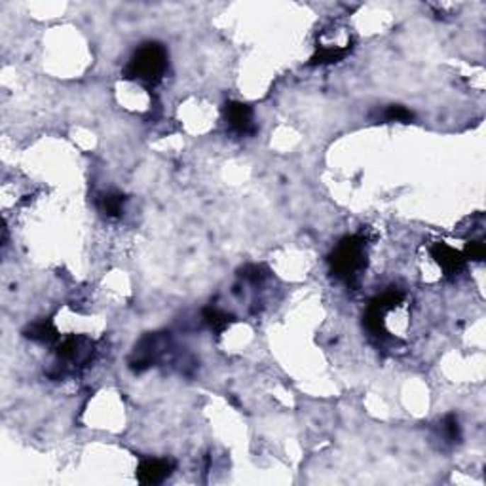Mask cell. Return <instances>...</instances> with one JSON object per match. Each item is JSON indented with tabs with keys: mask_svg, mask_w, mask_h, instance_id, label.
<instances>
[{
	"mask_svg": "<svg viewBox=\"0 0 486 486\" xmlns=\"http://www.w3.org/2000/svg\"><path fill=\"white\" fill-rule=\"evenodd\" d=\"M331 272L334 278L348 285H356L357 278L367 266V239L361 236H348L340 239L329 256Z\"/></svg>",
	"mask_w": 486,
	"mask_h": 486,
	"instance_id": "6da1fadb",
	"label": "cell"
},
{
	"mask_svg": "<svg viewBox=\"0 0 486 486\" xmlns=\"http://www.w3.org/2000/svg\"><path fill=\"white\" fill-rule=\"evenodd\" d=\"M167 71V50L160 42H147L131 55L125 67V77L156 86Z\"/></svg>",
	"mask_w": 486,
	"mask_h": 486,
	"instance_id": "7a4b0ae2",
	"label": "cell"
},
{
	"mask_svg": "<svg viewBox=\"0 0 486 486\" xmlns=\"http://www.w3.org/2000/svg\"><path fill=\"white\" fill-rule=\"evenodd\" d=\"M403 293L397 289H390L382 293L380 297L373 298L367 306V312H365V317H363V323L367 327L368 331L376 334V337H384L385 334V314L390 310L397 308L399 304L403 303Z\"/></svg>",
	"mask_w": 486,
	"mask_h": 486,
	"instance_id": "3957f363",
	"label": "cell"
},
{
	"mask_svg": "<svg viewBox=\"0 0 486 486\" xmlns=\"http://www.w3.org/2000/svg\"><path fill=\"white\" fill-rule=\"evenodd\" d=\"M175 471V462L167 458H145L137 465V480L141 485H160Z\"/></svg>",
	"mask_w": 486,
	"mask_h": 486,
	"instance_id": "277c9868",
	"label": "cell"
},
{
	"mask_svg": "<svg viewBox=\"0 0 486 486\" xmlns=\"http://www.w3.org/2000/svg\"><path fill=\"white\" fill-rule=\"evenodd\" d=\"M225 118L232 130L242 135H253L256 131V125L253 122V108L249 105L239 101L226 103Z\"/></svg>",
	"mask_w": 486,
	"mask_h": 486,
	"instance_id": "5b68a950",
	"label": "cell"
},
{
	"mask_svg": "<svg viewBox=\"0 0 486 486\" xmlns=\"http://www.w3.org/2000/svg\"><path fill=\"white\" fill-rule=\"evenodd\" d=\"M91 351H94V344L86 337H67L55 348L60 359L71 363H86Z\"/></svg>",
	"mask_w": 486,
	"mask_h": 486,
	"instance_id": "8992f818",
	"label": "cell"
},
{
	"mask_svg": "<svg viewBox=\"0 0 486 486\" xmlns=\"http://www.w3.org/2000/svg\"><path fill=\"white\" fill-rule=\"evenodd\" d=\"M431 256L445 270L446 276L460 273L463 270V266H465V256H463V253L452 249L451 245H446V243H435L431 247Z\"/></svg>",
	"mask_w": 486,
	"mask_h": 486,
	"instance_id": "52a82bcc",
	"label": "cell"
},
{
	"mask_svg": "<svg viewBox=\"0 0 486 486\" xmlns=\"http://www.w3.org/2000/svg\"><path fill=\"white\" fill-rule=\"evenodd\" d=\"M23 334L29 340H35V342H40V344H52V342L60 340V332H57L55 325L50 320L36 321V323L25 329Z\"/></svg>",
	"mask_w": 486,
	"mask_h": 486,
	"instance_id": "ba28073f",
	"label": "cell"
},
{
	"mask_svg": "<svg viewBox=\"0 0 486 486\" xmlns=\"http://www.w3.org/2000/svg\"><path fill=\"white\" fill-rule=\"evenodd\" d=\"M128 198L120 192H107V194H101L99 200H97V208L101 211L105 217L108 219H118L124 213V205Z\"/></svg>",
	"mask_w": 486,
	"mask_h": 486,
	"instance_id": "9c48e42d",
	"label": "cell"
},
{
	"mask_svg": "<svg viewBox=\"0 0 486 486\" xmlns=\"http://www.w3.org/2000/svg\"><path fill=\"white\" fill-rule=\"evenodd\" d=\"M350 50L351 46L317 47V52L310 60V65H331V63H338V61H342L346 55L350 54Z\"/></svg>",
	"mask_w": 486,
	"mask_h": 486,
	"instance_id": "30bf717a",
	"label": "cell"
},
{
	"mask_svg": "<svg viewBox=\"0 0 486 486\" xmlns=\"http://www.w3.org/2000/svg\"><path fill=\"white\" fill-rule=\"evenodd\" d=\"M203 321L208 323L211 331L222 332L232 325L234 317L225 314V312H220V310H217V308H205L203 310Z\"/></svg>",
	"mask_w": 486,
	"mask_h": 486,
	"instance_id": "8fae6325",
	"label": "cell"
},
{
	"mask_svg": "<svg viewBox=\"0 0 486 486\" xmlns=\"http://www.w3.org/2000/svg\"><path fill=\"white\" fill-rule=\"evenodd\" d=\"M382 118L385 122H403V124H409L410 120L414 118V114L410 113L409 108L401 107V105H390L384 111V114H382Z\"/></svg>",
	"mask_w": 486,
	"mask_h": 486,
	"instance_id": "7c38bea8",
	"label": "cell"
},
{
	"mask_svg": "<svg viewBox=\"0 0 486 486\" xmlns=\"http://www.w3.org/2000/svg\"><path fill=\"white\" fill-rule=\"evenodd\" d=\"M443 433H445V437L451 443H460V437H462V433H460V424H458V418L454 414H448L443 420Z\"/></svg>",
	"mask_w": 486,
	"mask_h": 486,
	"instance_id": "4fadbf2b",
	"label": "cell"
},
{
	"mask_svg": "<svg viewBox=\"0 0 486 486\" xmlns=\"http://www.w3.org/2000/svg\"><path fill=\"white\" fill-rule=\"evenodd\" d=\"M485 255L486 249L480 242H469L468 245H465V251H463L465 261H468V259H471V261H485Z\"/></svg>",
	"mask_w": 486,
	"mask_h": 486,
	"instance_id": "5bb4252c",
	"label": "cell"
},
{
	"mask_svg": "<svg viewBox=\"0 0 486 486\" xmlns=\"http://www.w3.org/2000/svg\"><path fill=\"white\" fill-rule=\"evenodd\" d=\"M259 272H261V268L259 266L245 268V273H243V278L249 279V281H253V283H256V281L262 278V273H259Z\"/></svg>",
	"mask_w": 486,
	"mask_h": 486,
	"instance_id": "9a60e30c",
	"label": "cell"
}]
</instances>
